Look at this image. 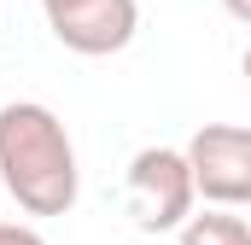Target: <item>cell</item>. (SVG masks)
Returning <instances> with one entry per match:
<instances>
[{"label":"cell","instance_id":"6da1fadb","mask_svg":"<svg viewBox=\"0 0 251 245\" xmlns=\"http://www.w3.org/2000/svg\"><path fill=\"white\" fill-rule=\"evenodd\" d=\"M0 187L18 198L24 216H64L82 193L76 146L64 122L35 99L0 105Z\"/></svg>","mask_w":251,"mask_h":245},{"label":"cell","instance_id":"7a4b0ae2","mask_svg":"<svg viewBox=\"0 0 251 245\" xmlns=\"http://www.w3.org/2000/svg\"><path fill=\"white\" fill-rule=\"evenodd\" d=\"M123 204H128V216H134L140 234H181V222H187L193 204H199L187 152H176V146L134 152L128 181H123Z\"/></svg>","mask_w":251,"mask_h":245},{"label":"cell","instance_id":"3957f363","mask_svg":"<svg viewBox=\"0 0 251 245\" xmlns=\"http://www.w3.org/2000/svg\"><path fill=\"white\" fill-rule=\"evenodd\" d=\"M187 164H193V187L204 204H222V210L251 204V128L246 122H204L187 140Z\"/></svg>","mask_w":251,"mask_h":245},{"label":"cell","instance_id":"277c9868","mask_svg":"<svg viewBox=\"0 0 251 245\" xmlns=\"http://www.w3.org/2000/svg\"><path fill=\"white\" fill-rule=\"evenodd\" d=\"M59 47L82 53V59H105V53H123L140 29V6L134 0H64L47 12Z\"/></svg>","mask_w":251,"mask_h":245},{"label":"cell","instance_id":"5b68a950","mask_svg":"<svg viewBox=\"0 0 251 245\" xmlns=\"http://www.w3.org/2000/svg\"><path fill=\"white\" fill-rule=\"evenodd\" d=\"M181 245H251V222L210 210V216H187L181 222Z\"/></svg>","mask_w":251,"mask_h":245},{"label":"cell","instance_id":"8992f818","mask_svg":"<svg viewBox=\"0 0 251 245\" xmlns=\"http://www.w3.org/2000/svg\"><path fill=\"white\" fill-rule=\"evenodd\" d=\"M0 245H47L35 228H24V222H0Z\"/></svg>","mask_w":251,"mask_h":245},{"label":"cell","instance_id":"52a82bcc","mask_svg":"<svg viewBox=\"0 0 251 245\" xmlns=\"http://www.w3.org/2000/svg\"><path fill=\"white\" fill-rule=\"evenodd\" d=\"M222 12H228V18H240V24H251V0H222Z\"/></svg>","mask_w":251,"mask_h":245},{"label":"cell","instance_id":"ba28073f","mask_svg":"<svg viewBox=\"0 0 251 245\" xmlns=\"http://www.w3.org/2000/svg\"><path fill=\"white\" fill-rule=\"evenodd\" d=\"M240 70H246V82H251V47H246V59H240Z\"/></svg>","mask_w":251,"mask_h":245},{"label":"cell","instance_id":"9c48e42d","mask_svg":"<svg viewBox=\"0 0 251 245\" xmlns=\"http://www.w3.org/2000/svg\"><path fill=\"white\" fill-rule=\"evenodd\" d=\"M53 6H64V0H41V12H53Z\"/></svg>","mask_w":251,"mask_h":245}]
</instances>
